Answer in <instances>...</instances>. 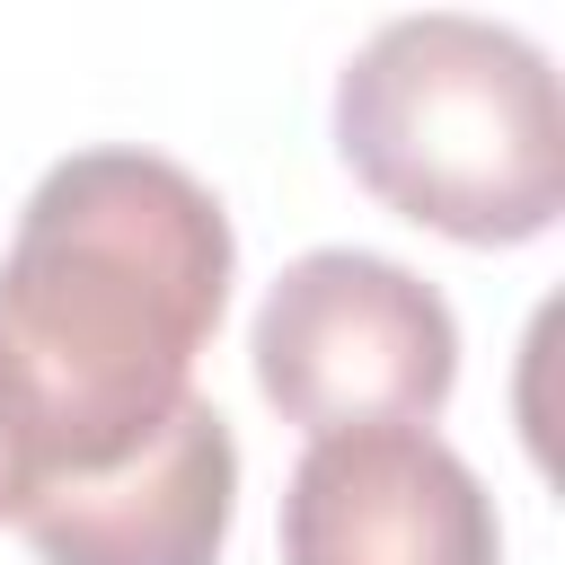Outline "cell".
I'll use <instances>...</instances> for the list:
<instances>
[{
    "label": "cell",
    "instance_id": "1",
    "mask_svg": "<svg viewBox=\"0 0 565 565\" xmlns=\"http://www.w3.org/2000/svg\"><path fill=\"white\" fill-rule=\"evenodd\" d=\"M230 274L238 238L194 168L97 141L35 177L0 247V371L44 477L115 468L194 397Z\"/></svg>",
    "mask_w": 565,
    "mask_h": 565
},
{
    "label": "cell",
    "instance_id": "2",
    "mask_svg": "<svg viewBox=\"0 0 565 565\" xmlns=\"http://www.w3.org/2000/svg\"><path fill=\"white\" fill-rule=\"evenodd\" d=\"M344 168L415 230L459 247L547 238L565 212V97L521 26L424 9L335 71Z\"/></svg>",
    "mask_w": 565,
    "mask_h": 565
},
{
    "label": "cell",
    "instance_id": "3",
    "mask_svg": "<svg viewBox=\"0 0 565 565\" xmlns=\"http://www.w3.org/2000/svg\"><path fill=\"white\" fill-rule=\"evenodd\" d=\"M256 388L309 441L371 424H433L459 388L450 300L371 247H309L274 274L256 309Z\"/></svg>",
    "mask_w": 565,
    "mask_h": 565
},
{
    "label": "cell",
    "instance_id": "4",
    "mask_svg": "<svg viewBox=\"0 0 565 565\" xmlns=\"http://www.w3.org/2000/svg\"><path fill=\"white\" fill-rule=\"evenodd\" d=\"M282 565H503V521L433 424H371L300 450L282 486Z\"/></svg>",
    "mask_w": 565,
    "mask_h": 565
},
{
    "label": "cell",
    "instance_id": "5",
    "mask_svg": "<svg viewBox=\"0 0 565 565\" xmlns=\"http://www.w3.org/2000/svg\"><path fill=\"white\" fill-rule=\"evenodd\" d=\"M238 512V441L212 397H185L141 450L88 477H44L18 512L35 565H221Z\"/></svg>",
    "mask_w": 565,
    "mask_h": 565
},
{
    "label": "cell",
    "instance_id": "6",
    "mask_svg": "<svg viewBox=\"0 0 565 565\" xmlns=\"http://www.w3.org/2000/svg\"><path fill=\"white\" fill-rule=\"evenodd\" d=\"M35 486H44V459H35V433H26L18 388H9V371H0V521H18Z\"/></svg>",
    "mask_w": 565,
    "mask_h": 565
}]
</instances>
